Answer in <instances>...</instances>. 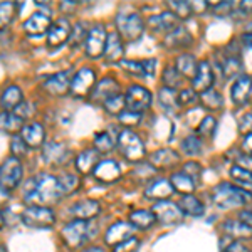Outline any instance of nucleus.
Instances as JSON below:
<instances>
[{"instance_id":"f257e3e1","label":"nucleus","mask_w":252,"mask_h":252,"mask_svg":"<svg viewBox=\"0 0 252 252\" xmlns=\"http://www.w3.org/2000/svg\"><path fill=\"white\" fill-rule=\"evenodd\" d=\"M58 177L51 173H39L32 177L24 189V200L37 207H49L58 204L63 197Z\"/></svg>"},{"instance_id":"f03ea898","label":"nucleus","mask_w":252,"mask_h":252,"mask_svg":"<svg viewBox=\"0 0 252 252\" xmlns=\"http://www.w3.org/2000/svg\"><path fill=\"white\" fill-rule=\"evenodd\" d=\"M212 198H214V204L219 209L229 210V209H235V207L246 205L251 200V192H246L241 187L223 182V184H219L214 189Z\"/></svg>"},{"instance_id":"7ed1b4c3","label":"nucleus","mask_w":252,"mask_h":252,"mask_svg":"<svg viewBox=\"0 0 252 252\" xmlns=\"http://www.w3.org/2000/svg\"><path fill=\"white\" fill-rule=\"evenodd\" d=\"M116 34L126 42H138L143 37L145 20L140 14H120L116 17Z\"/></svg>"},{"instance_id":"20e7f679","label":"nucleus","mask_w":252,"mask_h":252,"mask_svg":"<svg viewBox=\"0 0 252 252\" xmlns=\"http://www.w3.org/2000/svg\"><path fill=\"white\" fill-rule=\"evenodd\" d=\"M116 143L121 150V155H123L128 161H133V163H135V161H140L146 153L141 138L129 128L123 129V131L118 135Z\"/></svg>"},{"instance_id":"39448f33","label":"nucleus","mask_w":252,"mask_h":252,"mask_svg":"<svg viewBox=\"0 0 252 252\" xmlns=\"http://www.w3.org/2000/svg\"><path fill=\"white\" fill-rule=\"evenodd\" d=\"M61 234H63V239L67 247L78 249V247L83 246L84 241L93 237L91 223L86 220H78V219H74L72 222H69L63 227V232Z\"/></svg>"},{"instance_id":"423d86ee","label":"nucleus","mask_w":252,"mask_h":252,"mask_svg":"<svg viewBox=\"0 0 252 252\" xmlns=\"http://www.w3.org/2000/svg\"><path fill=\"white\" fill-rule=\"evenodd\" d=\"M22 222L31 229H49L56 223V214L49 207L31 205L22 212Z\"/></svg>"},{"instance_id":"0eeeda50","label":"nucleus","mask_w":252,"mask_h":252,"mask_svg":"<svg viewBox=\"0 0 252 252\" xmlns=\"http://www.w3.org/2000/svg\"><path fill=\"white\" fill-rule=\"evenodd\" d=\"M22 177L24 168L19 158L9 157L3 160V163H0V185L9 190V192L17 189L20 182H22Z\"/></svg>"},{"instance_id":"6e6552de","label":"nucleus","mask_w":252,"mask_h":252,"mask_svg":"<svg viewBox=\"0 0 252 252\" xmlns=\"http://www.w3.org/2000/svg\"><path fill=\"white\" fill-rule=\"evenodd\" d=\"M152 103H153V94L146 88L138 86V84L128 88V91L125 94V108L128 111L140 113L141 115V113L152 106Z\"/></svg>"},{"instance_id":"1a4fd4ad","label":"nucleus","mask_w":252,"mask_h":252,"mask_svg":"<svg viewBox=\"0 0 252 252\" xmlns=\"http://www.w3.org/2000/svg\"><path fill=\"white\" fill-rule=\"evenodd\" d=\"M94 84H96L94 71L89 67H83V69H79L78 72L72 74L69 93H71L74 97H86L91 94Z\"/></svg>"},{"instance_id":"9d476101","label":"nucleus","mask_w":252,"mask_h":252,"mask_svg":"<svg viewBox=\"0 0 252 252\" xmlns=\"http://www.w3.org/2000/svg\"><path fill=\"white\" fill-rule=\"evenodd\" d=\"M106 29H104L103 24H97L93 29L88 31L86 40H84V51H86V56L91 59H97L103 56L104 51V44H106Z\"/></svg>"},{"instance_id":"9b49d317","label":"nucleus","mask_w":252,"mask_h":252,"mask_svg":"<svg viewBox=\"0 0 252 252\" xmlns=\"http://www.w3.org/2000/svg\"><path fill=\"white\" fill-rule=\"evenodd\" d=\"M71 22L66 17H61L51 24L47 31V46L51 49H59L69 40L71 35Z\"/></svg>"},{"instance_id":"f8f14e48","label":"nucleus","mask_w":252,"mask_h":252,"mask_svg":"<svg viewBox=\"0 0 252 252\" xmlns=\"http://www.w3.org/2000/svg\"><path fill=\"white\" fill-rule=\"evenodd\" d=\"M150 212L153 214L155 220L165 223V225H172V223H177L178 220L182 219V214L180 209L177 207V204L170 200H161V202H157L155 205L152 207Z\"/></svg>"},{"instance_id":"ddd939ff","label":"nucleus","mask_w":252,"mask_h":252,"mask_svg":"<svg viewBox=\"0 0 252 252\" xmlns=\"http://www.w3.org/2000/svg\"><path fill=\"white\" fill-rule=\"evenodd\" d=\"M214 86V71L210 67L209 61H200L197 63V71L192 78V91L204 93L212 89Z\"/></svg>"},{"instance_id":"4468645a","label":"nucleus","mask_w":252,"mask_h":252,"mask_svg":"<svg viewBox=\"0 0 252 252\" xmlns=\"http://www.w3.org/2000/svg\"><path fill=\"white\" fill-rule=\"evenodd\" d=\"M72 71H61L52 74L51 78L46 79L44 83V89L52 96H64L69 93V86H71Z\"/></svg>"},{"instance_id":"2eb2a0df","label":"nucleus","mask_w":252,"mask_h":252,"mask_svg":"<svg viewBox=\"0 0 252 252\" xmlns=\"http://www.w3.org/2000/svg\"><path fill=\"white\" fill-rule=\"evenodd\" d=\"M93 175L97 182L103 184H115L121 177V168L115 160H99L93 170Z\"/></svg>"},{"instance_id":"dca6fc26","label":"nucleus","mask_w":252,"mask_h":252,"mask_svg":"<svg viewBox=\"0 0 252 252\" xmlns=\"http://www.w3.org/2000/svg\"><path fill=\"white\" fill-rule=\"evenodd\" d=\"M20 138H22L24 143L29 146V148H40L44 145V140H46V129L37 121H32V123L22 126Z\"/></svg>"},{"instance_id":"f3484780","label":"nucleus","mask_w":252,"mask_h":252,"mask_svg":"<svg viewBox=\"0 0 252 252\" xmlns=\"http://www.w3.org/2000/svg\"><path fill=\"white\" fill-rule=\"evenodd\" d=\"M51 24H52V20L47 12H34V14L24 22V31H26V34L32 35V37H39V35H42L44 32L49 31Z\"/></svg>"},{"instance_id":"a211bd4d","label":"nucleus","mask_w":252,"mask_h":252,"mask_svg":"<svg viewBox=\"0 0 252 252\" xmlns=\"http://www.w3.org/2000/svg\"><path fill=\"white\" fill-rule=\"evenodd\" d=\"M180 163V155L172 148H161L152 153L150 157V166L157 170H170Z\"/></svg>"},{"instance_id":"6ab92c4d","label":"nucleus","mask_w":252,"mask_h":252,"mask_svg":"<svg viewBox=\"0 0 252 252\" xmlns=\"http://www.w3.org/2000/svg\"><path fill=\"white\" fill-rule=\"evenodd\" d=\"M193 44V37L184 26L175 27L172 32L165 35L163 46L170 51H177V49H187Z\"/></svg>"},{"instance_id":"aec40b11","label":"nucleus","mask_w":252,"mask_h":252,"mask_svg":"<svg viewBox=\"0 0 252 252\" xmlns=\"http://www.w3.org/2000/svg\"><path fill=\"white\" fill-rule=\"evenodd\" d=\"M71 155L69 148L61 141H49L42 146V160L49 165H59Z\"/></svg>"},{"instance_id":"412c9836","label":"nucleus","mask_w":252,"mask_h":252,"mask_svg":"<svg viewBox=\"0 0 252 252\" xmlns=\"http://www.w3.org/2000/svg\"><path fill=\"white\" fill-rule=\"evenodd\" d=\"M72 217H76L78 220H93L94 217H97L101 212V205L97 200H91V198H86V200H79L76 202L74 205L69 209Z\"/></svg>"},{"instance_id":"4be33fe9","label":"nucleus","mask_w":252,"mask_h":252,"mask_svg":"<svg viewBox=\"0 0 252 252\" xmlns=\"http://www.w3.org/2000/svg\"><path fill=\"white\" fill-rule=\"evenodd\" d=\"M103 56H104V59L111 64H116V63H121V61H123L125 46H123V40H121V37L116 34V32H111V34L106 37Z\"/></svg>"},{"instance_id":"5701e85b","label":"nucleus","mask_w":252,"mask_h":252,"mask_svg":"<svg viewBox=\"0 0 252 252\" xmlns=\"http://www.w3.org/2000/svg\"><path fill=\"white\" fill-rule=\"evenodd\" d=\"M118 93H120V84L113 78H103L99 83L94 84V88H93V91H91V96L94 103L103 104L104 101L109 99L111 96L118 94Z\"/></svg>"},{"instance_id":"b1692460","label":"nucleus","mask_w":252,"mask_h":252,"mask_svg":"<svg viewBox=\"0 0 252 252\" xmlns=\"http://www.w3.org/2000/svg\"><path fill=\"white\" fill-rule=\"evenodd\" d=\"M230 97L235 104L244 106L251 101V76L242 74L235 79V83L230 88Z\"/></svg>"},{"instance_id":"393cba45","label":"nucleus","mask_w":252,"mask_h":252,"mask_svg":"<svg viewBox=\"0 0 252 252\" xmlns=\"http://www.w3.org/2000/svg\"><path fill=\"white\" fill-rule=\"evenodd\" d=\"M121 66L128 74L135 78H145V76H153L155 72L157 61L155 59H145V61H121Z\"/></svg>"},{"instance_id":"a878e982","label":"nucleus","mask_w":252,"mask_h":252,"mask_svg":"<svg viewBox=\"0 0 252 252\" xmlns=\"http://www.w3.org/2000/svg\"><path fill=\"white\" fill-rule=\"evenodd\" d=\"M180 20H178L175 15L172 14L170 10H165L161 12V14L158 15H153V17H150L148 20V27L152 29L153 32H165V34H168V32H172L175 27L180 26Z\"/></svg>"},{"instance_id":"bb28decb","label":"nucleus","mask_w":252,"mask_h":252,"mask_svg":"<svg viewBox=\"0 0 252 252\" xmlns=\"http://www.w3.org/2000/svg\"><path fill=\"white\" fill-rule=\"evenodd\" d=\"M133 232H135V227H133L129 222H116L108 229L106 237L104 239H106V244L115 247L116 244L133 237Z\"/></svg>"},{"instance_id":"cd10ccee","label":"nucleus","mask_w":252,"mask_h":252,"mask_svg":"<svg viewBox=\"0 0 252 252\" xmlns=\"http://www.w3.org/2000/svg\"><path fill=\"white\" fill-rule=\"evenodd\" d=\"M145 195L148 198H153L157 202L161 200H168L173 195V189L170 185V180H165V178H158V180L152 182L145 190Z\"/></svg>"},{"instance_id":"c85d7f7f","label":"nucleus","mask_w":252,"mask_h":252,"mask_svg":"<svg viewBox=\"0 0 252 252\" xmlns=\"http://www.w3.org/2000/svg\"><path fill=\"white\" fill-rule=\"evenodd\" d=\"M177 207L180 209L182 214L192 215V217H202L205 214V205L200 202V198H197L195 195H184L178 200Z\"/></svg>"},{"instance_id":"c756f323","label":"nucleus","mask_w":252,"mask_h":252,"mask_svg":"<svg viewBox=\"0 0 252 252\" xmlns=\"http://www.w3.org/2000/svg\"><path fill=\"white\" fill-rule=\"evenodd\" d=\"M99 161V153L96 152L94 148H89L81 152L78 157H76V168H78L79 173H91L94 170V166Z\"/></svg>"},{"instance_id":"7c9ffc66","label":"nucleus","mask_w":252,"mask_h":252,"mask_svg":"<svg viewBox=\"0 0 252 252\" xmlns=\"http://www.w3.org/2000/svg\"><path fill=\"white\" fill-rule=\"evenodd\" d=\"M170 185H172L173 192H178L182 195H193L195 192V178H192L190 175H187L184 172L173 173L172 180H170Z\"/></svg>"},{"instance_id":"2f4dec72","label":"nucleus","mask_w":252,"mask_h":252,"mask_svg":"<svg viewBox=\"0 0 252 252\" xmlns=\"http://www.w3.org/2000/svg\"><path fill=\"white\" fill-rule=\"evenodd\" d=\"M22 101H24L22 89L19 86H15V84L7 88L5 91L2 93V96H0V104H2L3 111H14Z\"/></svg>"},{"instance_id":"473e14b6","label":"nucleus","mask_w":252,"mask_h":252,"mask_svg":"<svg viewBox=\"0 0 252 252\" xmlns=\"http://www.w3.org/2000/svg\"><path fill=\"white\" fill-rule=\"evenodd\" d=\"M220 69L225 79H230V78H234V76H237L242 69V61L237 56V52H230V54L222 56Z\"/></svg>"},{"instance_id":"72a5a7b5","label":"nucleus","mask_w":252,"mask_h":252,"mask_svg":"<svg viewBox=\"0 0 252 252\" xmlns=\"http://www.w3.org/2000/svg\"><path fill=\"white\" fill-rule=\"evenodd\" d=\"M198 99H200L202 106L209 111H219L223 106V97L217 89H209V91L200 93Z\"/></svg>"},{"instance_id":"f704fd0d","label":"nucleus","mask_w":252,"mask_h":252,"mask_svg":"<svg viewBox=\"0 0 252 252\" xmlns=\"http://www.w3.org/2000/svg\"><path fill=\"white\" fill-rule=\"evenodd\" d=\"M180 76H185V78L192 79L195 76V71H197V61L192 54H182L177 58V67Z\"/></svg>"},{"instance_id":"c9c22d12","label":"nucleus","mask_w":252,"mask_h":252,"mask_svg":"<svg viewBox=\"0 0 252 252\" xmlns=\"http://www.w3.org/2000/svg\"><path fill=\"white\" fill-rule=\"evenodd\" d=\"M22 120L17 118L12 111L0 113V129L5 133H19L22 129Z\"/></svg>"},{"instance_id":"e433bc0d","label":"nucleus","mask_w":252,"mask_h":252,"mask_svg":"<svg viewBox=\"0 0 252 252\" xmlns=\"http://www.w3.org/2000/svg\"><path fill=\"white\" fill-rule=\"evenodd\" d=\"M129 222H131V225L135 227V229L145 230V229H150L157 220L150 210H135V212H131V215H129Z\"/></svg>"},{"instance_id":"4c0bfd02","label":"nucleus","mask_w":252,"mask_h":252,"mask_svg":"<svg viewBox=\"0 0 252 252\" xmlns=\"http://www.w3.org/2000/svg\"><path fill=\"white\" fill-rule=\"evenodd\" d=\"M19 12V3L17 2H0V29H5L9 24H12V20L15 19Z\"/></svg>"},{"instance_id":"58836bf2","label":"nucleus","mask_w":252,"mask_h":252,"mask_svg":"<svg viewBox=\"0 0 252 252\" xmlns=\"http://www.w3.org/2000/svg\"><path fill=\"white\" fill-rule=\"evenodd\" d=\"M94 145H96V152L99 153V155L101 153H108L115 148L116 138L109 131H99L94 135Z\"/></svg>"},{"instance_id":"ea45409f","label":"nucleus","mask_w":252,"mask_h":252,"mask_svg":"<svg viewBox=\"0 0 252 252\" xmlns=\"http://www.w3.org/2000/svg\"><path fill=\"white\" fill-rule=\"evenodd\" d=\"M158 101L163 106L166 111H175L178 108V99H177V91L175 89H168V88H161L158 91Z\"/></svg>"},{"instance_id":"a19ab883","label":"nucleus","mask_w":252,"mask_h":252,"mask_svg":"<svg viewBox=\"0 0 252 252\" xmlns=\"http://www.w3.org/2000/svg\"><path fill=\"white\" fill-rule=\"evenodd\" d=\"M168 7H170V12H172L178 20H185L193 14L192 5H190V2H187V0H178V2L177 0H170Z\"/></svg>"},{"instance_id":"79ce46f5","label":"nucleus","mask_w":252,"mask_h":252,"mask_svg":"<svg viewBox=\"0 0 252 252\" xmlns=\"http://www.w3.org/2000/svg\"><path fill=\"white\" fill-rule=\"evenodd\" d=\"M230 178H232L234 184L241 185V187H246L247 192H251V172L239 165H234L230 168Z\"/></svg>"},{"instance_id":"37998d69","label":"nucleus","mask_w":252,"mask_h":252,"mask_svg":"<svg viewBox=\"0 0 252 252\" xmlns=\"http://www.w3.org/2000/svg\"><path fill=\"white\" fill-rule=\"evenodd\" d=\"M180 148L184 150L185 155L197 157V155H200V153H202V140L197 135H190V136H187L184 141H182Z\"/></svg>"},{"instance_id":"c03bdc74","label":"nucleus","mask_w":252,"mask_h":252,"mask_svg":"<svg viewBox=\"0 0 252 252\" xmlns=\"http://www.w3.org/2000/svg\"><path fill=\"white\" fill-rule=\"evenodd\" d=\"M103 106H104V109L109 113V115H115V116H120L121 113L125 111V96L123 94H115V96H111L109 99H106L103 103Z\"/></svg>"},{"instance_id":"a18cd8bd","label":"nucleus","mask_w":252,"mask_h":252,"mask_svg":"<svg viewBox=\"0 0 252 252\" xmlns=\"http://www.w3.org/2000/svg\"><path fill=\"white\" fill-rule=\"evenodd\" d=\"M223 230H227V234L234 235V237H246V235H251V227L239 220H227L223 223Z\"/></svg>"},{"instance_id":"49530a36","label":"nucleus","mask_w":252,"mask_h":252,"mask_svg":"<svg viewBox=\"0 0 252 252\" xmlns=\"http://www.w3.org/2000/svg\"><path fill=\"white\" fill-rule=\"evenodd\" d=\"M88 35V29L83 22H76L74 26L71 27V35H69V44L72 47H78L79 44H84Z\"/></svg>"},{"instance_id":"de8ad7c7","label":"nucleus","mask_w":252,"mask_h":252,"mask_svg":"<svg viewBox=\"0 0 252 252\" xmlns=\"http://www.w3.org/2000/svg\"><path fill=\"white\" fill-rule=\"evenodd\" d=\"M59 180V185H61V190H63V193H71L74 192L76 189H78L79 185V178L76 173H63L58 177Z\"/></svg>"},{"instance_id":"09e8293b","label":"nucleus","mask_w":252,"mask_h":252,"mask_svg":"<svg viewBox=\"0 0 252 252\" xmlns=\"http://www.w3.org/2000/svg\"><path fill=\"white\" fill-rule=\"evenodd\" d=\"M215 129H217V120L214 116H205L204 120L200 121L197 128V133L200 136H207V138H212L215 135Z\"/></svg>"},{"instance_id":"8fccbe9b","label":"nucleus","mask_w":252,"mask_h":252,"mask_svg":"<svg viewBox=\"0 0 252 252\" xmlns=\"http://www.w3.org/2000/svg\"><path fill=\"white\" fill-rule=\"evenodd\" d=\"M163 84L165 86L163 88H168V89H175L178 86V83H180V79H182V76L178 74V71L175 69L173 66H168L163 71Z\"/></svg>"},{"instance_id":"3c124183","label":"nucleus","mask_w":252,"mask_h":252,"mask_svg":"<svg viewBox=\"0 0 252 252\" xmlns=\"http://www.w3.org/2000/svg\"><path fill=\"white\" fill-rule=\"evenodd\" d=\"M140 241L133 235V237L126 239V241L116 244L115 247H113V252H138L140 251Z\"/></svg>"},{"instance_id":"603ef678","label":"nucleus","mask_w":252,"mask_h":252,"mask_svg":"<svg viewBox=\"0 0 252 252\" xmlns=\"http://www.w3.org/2000/svg\"><path fill=\"white\" fill-rule=\"evenodd\" d=\"M10 150H12V157L19 158V160H20V157L29 155V146L24 143V140L20 136H14V140H12V143H10Z\"/></svg>"},{"instance_id":"864d4df0","label":"nucleus","mask_w":252,"mask_h":252,"mask_svg":"<svg viewBox=\"0 0 252 252\" xmlns=\"http://www.w3.org/2000/svg\"><path fill=\"white\" fill-rule=\"evenodd\" d=\"M12 113H14L15 116L20 118V120L24 121V120H27V118H31L32 115H34V113H35V106L32 103H29V101H22V103H20Z\"/></svg>"},{"instance_id":"5fc2aeb1","label":"nucleus","mask_w":252,"mask_h":252,"mask_svg":"<svg viewBox=\"0 0 252 252\" xmlns=\"http://www.w3.org/2000/svg\"><path fill=\"white\" fill-rule=\"evenodd\" d=\"M177 99H178V106H190V104L197 103V93L192 89H182L180 93H177Z\"/></svg>"},{"instance_id":"6e6d98bb","label":"nucleus","mask_w":252,"mask_h":252,"mask_svg":"<svg viewBox=\"0 0 252 252\" xmlns=\"http://www.w3.org/2000/svg\"><path fill=\"white\" fill-rule=\"evenodd\" d=\"M118 118H120V123L123 126H136L141 123L140 113H133V111H128V109H125Z\"/></svg>"},{"instance_id":"4d7b16f0","label":"nucleus","mask_w":252,"mask_h":252,"mask_svg":"<svg viewBox=\"0 0 252 252\" xmlns=\"http://www.w3.org/2000/svg\"><path fill=\"white\" fill-rule=\"evenodd\" d=\"M223 252H251V247L247 246V244H244L242 241H235Z\"/></svg>"},{"instance_id":"13d9d810","label":"nucleus","mask_w":252,"mask_h":252,"mask_svg":"<svg viewBox=\"0 0 252 252\" xmlns=\"http://www.w3.org/2000/svg\"><path fill=\"white\" fill-rule=\"evenodd\" d=\"M184 173L190 175L192 178H197L198 173H200V166H198L197 161H189V163L184 166Z\"/></svg>"},{"instance_id":"bf43d9fd","label":"nucleus","mask_w":252,"mask_h":252,"mask_svg":"<svg viewBox=\"0 0 252 252\" xmlns=\"http://www.w3.org/2000/svg\"><path fill=\"white\" fill-rule=\"evenodd\" d=\"M239 222H242L251 227V210H242V212L239 214Z\"/></svg>"},{"instance_id":"052dcab7","label":"nucleus","mask_w":252,"mask_h":252,"mask_svg":"<svg viewBox=\"0 0 252 252\" xmlns=\"http://www.w3.org/2000/svg\"><path fill=\"white\" fill-rule=\"evenodd\" d=\"M9 198H10V192L0 185V205L7 204V202H9Z\"/></svg>"},{"instance_id":"680f3d73","label":"nucleus","mask_w":252,"mask_h":252,"mask_svg":"<svg viewBox=\"0 0 252 252\" xmlns=\"http://www.w3.org/2000/svg\"><path fill=\"white\" fill-rule=\"evenodd\" d=\"M251 155V133H247L244 138V155Z\"/></svg>"},{"instance_id":"e2e57ef3","label":"nucleus","mask_w":252,"mask_h":252,"mask_svg":"<svg viewBox=\"0 0 252 252\" xmlns=\"http://www.w3.org/2000/svg\"><path fill=\"white\" fill-rule=\"evenodd\" d=\"M83 252H104V251L101 249V247H94V246H93V247H88V249H84Z\"/></svg>"},{"instance_id":"0e129e2a","label":"nucleus","mask_w":252,"mask_h":252,"mask_svg":"<svg viewBox=\"0 0 252 252\" xmlns=\"http://www.w3.org/2000/svg\"><path fill=\"white\" fill-rule=\"evenodd\" d=\"M3 225H5V215H3L2 210H0V229H3Z\"/></svg>"}]
</instances>
